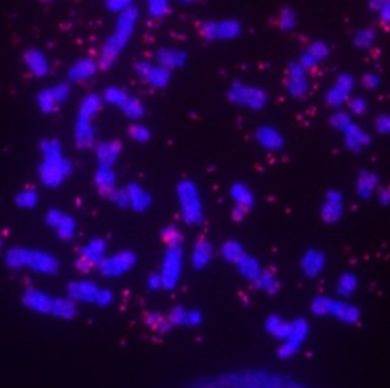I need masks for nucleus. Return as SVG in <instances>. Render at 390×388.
Returning <instances> with one entry per match:
<instances>
[{
    "instance_id": "nucleus-15",
    "label": "nucleus",
    "mask_w": 390,
    "mask_h": 388,
    "mask_svg": "<svg viewBox=\"0 0 390 388\" xmlns=\"http://www.w3.org/2000/svg\"><path fill=\"white\" fill-rule=\"evenodd\" d=\"M214 258V249L208 241H200L193 250V255H191V264L195 268V270H203L209 265V262Z\"/></svg>"
},
{
    "instance_id": "nucleus-1",
    "label": "nucleus",
    "mask_w": 390,
    "mask_h": 388,
    "mask_svg": "<svg viewBox=\"0 0 390 388\" xmlns=\"http://www.w3.org/2000/svg\"><path fill=\"white\" fill-rule=\"evenodd\" d=\"M221 256L229 264L235 265L241 276L249 280L254 288L266 291L267 294H276L281 289L278 277L270 271L262 270L258 260L246 253L238 242H224L221 247Z\"/></svg>"
},
{
    "instance_id": "nucleus-23",
    "label": "nucleus",
    "mask_w": 390,
    "mask_h": 388,
    "mask_svg": "<svg viewBox=\"0 0 390 388\" xmlns=\"http://www.w3.org/2000/svg\"><path fill=\"white\" fill-rule=\"evenodd\" d=\"M147 286L150 291H159V289H162V279L159 271L150 274V277L147 280Z\"/></svg>"
},
{
    "instance_id": "nucleus-2",
    "label": "nucleus",
    "mask_w": 390,
    "mask_h": 388,
    "mask_svg": "<svg viewBox=\"0 0 390 388\" xmlns=\"http://www.w3.org/2000/svg\"><path fill=\"white\" fill-rule=\"evenodd\" d=\"M6 266L12 270H31L39 274H56L60 270V259L51 253L30 249H11L5 256Z\"/></svg>"
},
{
    "instance_id": "nucleus-11",
    "label": "nucleus",
    "mask_w": 390,
    "mask_h": 388,
    "mask_svg": "<svg viewBox=\"0 0 390 388\" xmlns=\"http://www.w3.org/2000/svg\"><path fill=\"white\" fill-rule=\"evenodd\" d=\"M326 256L318 250H308L301 259V270L310 279L317 277L325 270Z\"/></svg>"
},
{
    "instance_id": "nucleus-7",
    "label": "nucleus",
    "mask_w": 390,
    "mask_h": 388,
    "mask_svg": "<svg viewBox=\"0 0 390 388\" xmlns=\"http://www.w3.org/2000/svg\"><path fill=\"white\" fill-rule=\"evenodd\" d=\"M138 256L133 251H119L113 256H105L101 264L98 265V273L104 277H119L129 273L136 265Z\"/></svg>"
},
{
    "instance_id": "nucleus-6",
    "label": "nucleus",
    "mask_w": 390,
    "mask_h": 388,
    "mask_svg": "<svg viewBox=\"0 0 390 388\" xmlns=\"http://www.w3.org/2000/svg\"><path fill=\"white\" fill-rule=\"evenodd\" d=\"M107 256V245L102 239H91L87 244H84L80 250V255L76 258L75 266L76 270L84 274H89L98 268Z\"/></svg>"
},
{
    "instance_id": "nucleus-5",
    "label": "nucleus",
    "mask_w": 390,
    "mask_h": 388,
    "mask_svg": "<svg viewBox=\"0 0 390 388\" xmlns=\"http://www.w3.org/2000/svg\"><path fill=\"white\" fill-rule=\"evenodd\" d=\"M183 271V250L182 245L166 247L165 256L160 266V279H162V289H174L179 285Z\"/></svg>"
},
{
    "instance_id": "nucleus-18",
    "label": "nucleus",
    "mask_w": 390,
    "mask_h": 388,
    "mask_svg": "<svg viewBox=\"0 0 390 388\" xmlns=\"http://www.w3.org/2000/svg\"><path fill=\"white\" fill-rule=\"evenodd\" d=\"M145 324L153 330V332H158V334H165L173 328V324L168 320V315H163L159 312L147 314Z\"/></svg>"
},
{
    "instance_id": "nucleus-10",
    "label": "nucleus",
    "mask_w": 390,
    "mask_h": 388,
    "mask_svg": "<svg viewBox=\"0 0 390 388\" xmlns=\"http://www.w3.org/2000/svg\"><path fill=\"white\" fill-rule=\"evenodd\" d=\"M166 315H168L169 323H171L173 326L195 328L203 321V315L200 310L188 309L184 306H174Z\"/></svg>"
},
{
    "instance_id": "nucleus-14",
    "label": "nucleus",
    "mask_w": 390,
    "mask_h": 388,
    "mask_svg": "<svg viewBox=\"0 0 390 388\" xmlns=\"http://www.w3.org/2000/svg\"><path fill=\"white\" fill-rule=\"evenodd\" d=\"M182 203H183V212L186 221L194 224L200 220V207H198V201L195 192L189 187L182 189Z\"/></svg>"
},
{
    "instance_id": "nucleus-16",
    "label": "nucleus",
    "mask_w": 390,
    "mask_h": 388,
    "mask_svg": "<svg viewBox=\"0 0 390 388\" xmlns=\"http://www.w3.org/2000/svg\"><path fill=\"white\" fill-rule=\"evenodd\" d=\"M78 314L76 301L69 297H56L52 317L61 320H72Z\"/></svg>"
},
{
    "instance_id": "nucleus-12",
    "label": "nucleus",
    "mask_w": 390,
    "mask_h": 388,
    "mask_svg": "<svg viewBox=\"0 0 390 388\" xmlns=\"http://www.w3.org/2000/svg\"><path fill=\"white\" fill-rule=\"evenodd\" d=\"M46 220L56 230L61 239H72L75 236V222L69 216L63 215L56 210H51L47 214Z\"/></svg>"
},
{
    "instance_id": "nucleus-19",
    "label": "nucleus",
    "mask_w": 390,
    "mask_h": 388,
    "mask_svg": "<svg viewBox=\"0 0 390 388\" xmlns=\"http://www.w3.org/2000/svg\"><path fill=\"white\" fill-rule=\"evenodd\" d=\"M259 388H303V387L293 383L292 379H285V376L262 375Z\"/></svg>"
},
{
    "instance_id": "nucleus-9",
    "label": "nucleus",
    "mask_w": 390,
    "mask_h": 388,
    "mask_svg": "<svg viewBox=\"0 0 390 388\" xmlns=\"http://www.w3.org/2000/svg\"><path fill=\"white\" fill-rule=\"evenodd\" d=\"M55 299L56 297H52V295H49L47 293L41 291V289H37V288H28L22 294L23 306L32 310V312L41 314V315L52 317Z\"/></svg>"
},
{
    "instance_id": "nucleus-3",
    "label": "nucleus",
    "mask_w": 390,
    "mask_h": 388,
    "mask_svg": "<svg viewBox=\"0 0 390 388\" xmlns=\"http://www.w3.org/2000/svg\"><path fill=\"white\" fill-rule=\"evenodd\" d=\"M67 297L74 301L81 303H90V305H96L101 308L110 306L115 295L109 288L101 286L91 280H74L70 282L66 288Z\"/></svg>"
},
{
    "instance_id": "nucleus-22",
    "label": "nucleus",
    "mask_w": 390,
    "mask_h": 388,
    "mask_svg": "<svg viewBox=\"0 0 390 388\" xmlns=\"http://www.w3.org/2000/svg\"><path fill=\"white\" fill-rule=\"evenodd\" d=\"M35 203H37V195H35V192H31V190L17 196V204L20 207H32Z\"/></svg>"
},
{
    "instance_id": "nucleus-21",
    "label": "nucleus",
    "mask_w": 390,
    "mask_h": 388,
    "mask_svg": "<svg viewBox=\"0 0 390 388\" xmlns=\"http://www.w3.org/2000/svg\"><path fill=\"white\" fill-rule=\"evenodd\" d=\"M127 196H129V203L136 209H144L148 204V196L138 187H130Z\"/></svg>"
},
{
    "instance_id": "nucleus-17",
    "label": "nucleus",
    "mask_w": 390,
    "mask_h": 388,
    "mask_svg": "<svg viewBox=\"0 0 390 388\" xmlns=\"http://www.w3.org/2000/svg\"><path fill=\"white\" fill-rule=\"evenodd\" d=\"M358 288V277L357 274L354 273H343L342 276L338 277L337 284H336V293L340 295V297L347 299L356 293V289Z\"/></svg>"
},
{
    "instance_id": "nucleus-20",
    "label": "nucleus",
    "mask_w": 390,
    "mask_h": 388,
    "mask_svg": "<svg viewBox=\"0 0 390 388\" xmlns=\"http://www.w3.org/2000/svg\"><path fill=\"white\" fill-rule=\"evenodd\" d=\"M162 239L165 242L166 247H175V245H182L183 242V236L180 230L174 227V225H168L162 230Z\"/></svg>"
},
{
    "instance_id": "nucleus-8",
    "label": "nucleus",
    "mask_w": 390,
    "mask_h": 388,
    "mask_svg": "<svg viewBox=\"0 0 390 388\" xmlns=\"http://www.w3.org/2000/svg\"><path fill=\"white\" fill-rule=\"evenodd\" d=\"M310 334V323L302 319V317H297V319L292 320V330H290V335L285 341L281 344V347L278 349V356L281 359H290L293 358L297 352L301 350L305 340Z\"/></svg>"
},
{
    "instance_id": "nucleus-4",
    "label": "nucleus",
    "mask_w": 390,
    "mask_h": 388,
    "mask_svg": "<svg viewBox=\"0 0 390 388\" xmlns=\"http://www.w3.org/2000/svg\"><path fill=\"white\" fill-rule=\"evenodd\" d=\"M311 312L322 317H332L345 324H356L361 320V310L347 303L332 297H316L311 301Z\"/></svg>"
},
{
    "instance_id": "nucleus-24",
    "label": "nucleus",
    "mask_w": 390,
    "mask_h": 388,
    "mask_svg": "<svg viewBox=\"0 0 390 388\" xmlns=\"http://www.w3.org/2000/svg\"><path fill=\"white\" fill-rule=\"evenodd\" d=\"M3 247V241H2V238H0V249H2Z\"/></svg>"
},
{
    "instance_id": "nucleus-13",
    "label": "nucleus",
    "mask_w": 390,
    "mask_h": 388,
    "mask_svg": "<svg viewBox=\"0 0 390 388\" xmlns=\"http://www.w3.org/2000/svg\"><path fill=\"white\" fill-rule=\"evenodd\" d=\"M266 330L268 335L283 343L292 330V320H283L279 315H268L266 320Z\"/></svg>"
}]
</instances>
